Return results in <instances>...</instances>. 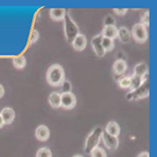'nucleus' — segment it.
<instances>
[{
  "label": "nucleus",
  "instance_id": "nucleus-21",
  "mask_svg": "<svg viewBox=\"0 0 157 157\" xmlns=\"http://www.w3.org/2000/svg\"><path fill=\"white\" fill-rule=\"evenodd\" d=\"M130 79H131V86H130V89H131V91L136 90L137 88H139L141 84L143 83L142 82V78L139 77V76H136L135 75H133L132 76H130Z\"/></svg>",
  "mask_w": 157,
  "mask_h": 157
},
{
  "label": "nucleus",
  "instance_id": "nucleus-23",
  "mask_svg": "<svg viewBox=\"0 0 157 157\" xmlns=\"http://www.w3.org/2000/svg\"><path fill=\"white\" fill-rule=\"evenodd\" d=\"M119 85L120 87L122 89H129L131 86V79L130 76H124L119 80Z\"/></svg>",
  "mask_w": 157,
  "mask_h": 157
},
{
  "label": "nucleus",
  "instance_id": "nucleus-31",
  "mask_svg": "<svg viewBox=\"0 0 157 157\" xmlns=\"http://www.w3.org/2000/svg\"><path fill=\"white\" fill-rule=\"evenodd\" d=\"M4 94H5V89H4L3 86L0 84V99L4 96Z\"/></svg>",
  "mask_w": 157,
  "mask_h": 157
},
{
  "label": "nucleus",
  "instance_id": "nucleus-24",
  "mask_svg": "<svg viewBox=\"0 0 157 157\" xmlns=\"http://www.w3.org/2000/svg\"><path fill=\"white\" fill-rule=\"evenodd\" d=\"M36 157H52V152L49 148H41L37 151Z\"/></svg>",
  "mask_w": 157,
  "mask_h": 157
},
{
  "label": "nucleus",
  "instance_id": "nucleus-18",
  "mask_svg": "<svg viewBox=\"0 0 157 157\" xmlns=\"http://www.w3.org/2000/svg\"><path fill=\"white\" fill-rule=\"evenodd\" d=\"M60 95L61 93L55 91L52 92L49 96V104L55 109H58L60 107Z\"/></svg>",
  "mask_w": 157,
  "mask_h": 157
},
{
  "label": "nucleus",
  "instance_id": "nucleus-5",
  "mask_svg": "<svg viewBox=\"0 0 157 157\" xmlns=\"http://www.w3.org/2000/svg\"><path fill=\"white\" fill-rule=\"evenodd\" d=\"M131 32H132L134 40L136 42H138V44H144V42L147 41L148 38H149L147 27L144 26L143 25H141L140 23L136 24L133 26Z\"/></svg>",
  "mask_w": 157,
  "mask_h": 157
},
{
  "label": "nucleus",
  "instance_id": "nucleus-14",
  "mask_svg": "<svg viewBox=\"0 0 157 157\" xmlns=\"http://www.w3.org/2000/svg\"><path fill=\"white\" fill-rule=\"evenodd\" d=\"M113 70L114 73L118 75H123L126 71H127V63L125 60L123 59H118L114 62L113 64Z\"/></svg>",
  "mask_w": 157,
  "mask_h": 157
},
{
  "label": "nucleus",
  "instance_id": "nucleus-4",
  "mask_svg": "<svg viewBox=\"0 0 157 157\" xmlns=\"http://www.w3.org/2000/svg\"><path fill=\"white\" fill-rule=\"evenodd\" d=\"M149 95H150V83H149V80H146L141 84L139 88L128 93L127 99L130 100V101L131 100L136 101V100H139V99L149 97Z\"/></svg>",
  "mask_w": 157,
  "mask_h": 157
},
{
  "label": "nucleus",
  "instance_id": "nucleus-25",
  "mask_svg": "<svg viewBox=\"0 0 157 157\" xmlns=\"http://www.w3.org/2000/svg\"><path fill=\"white\" fill-rule=\"evenodd\" d=\"M61 91L62 93H68L72 92V84L69 80H64L63 83L61 84Z\"/></svg>",
  "mask_w": 157,
  "mask_h": 157
},
{
  "label": "nucleus",
  "instance_id": "nucleus-29",
  "mask_svg": "<svg viewBox=\"0 0 157 157\" xmlns=\"http://www.w3.org/2000/svg\"><path fill=\"white\" fill-rule=\"evenodd\" d=\"M127 10H128L127 9H114V12H115L117 15H120V16L125 15Z\"/></svg>",
  "mask_w": 157,
  "mask_h": 157
},
{
  "label": "nucleus",
  "instance_id": "nucleus-17",
  "mask_svg": "<svg viewBox=\"0 0 157 157\" xmlns=\"http://www.w3.org/2000/svg\"><path fill=\"white\" fill-rule=\"evenodd\" d=\"M118 38L121 42H123V44H127V42H129L131 40V33L128 30V28L121 26L118 29Z\"/></svg>",
  "mask_w": 157,
  "mask_h": 157
},
{
  "label": "nucleus",
  "instance_id": "nucleus-10",
  "mask_svg": "<svg viewBox=\"0 0 157 157\" xmlns=\"http://www.w3.org/2000/svg\"><path fill=\"white\" fill-rule=\"evenodd\" d=\"M35 136L40 141H46L50 137V130L45 125H40L35 131Z\"/></svg>",
  "mask_w": 157,
  "mask_h": 157
},
{
  "label": "nucleus",
  "instance_id": "nucleus-3",
  "mask_svg": "<svg viewBox=\"0 0 157 157\" xmlns=\"http://www.w3.org/2000/svg\"><path fill=\"white\" fill-rule=\"evenodd\" d=\"M103 128L102 127H96L94 130L89 135V136L86 139V143H85V152L86 153H90L91 151L98 147L100 140L102 138L103 136Z\"/></svg>",
  "mask_w": 157,
  "mask_h": 157
},
{
  "label": "nucleus",
  "instance_id": "nucleus-32",
  "mask_svg": "<svg viewBox=\"0 0 157 157\" xmlns=\"http://www.w3.org/2000/svg\"><path fill=\"white\" fill-rule=\"evenodd\" d=\"M4 126V121H3V119L1 117V114H0V129Z\"/></svg>",
  "mask_w": 157,
  "mask_h": 157
},
{
  "label": "nucleus",
  "instance_id": "nucleus-9",
  "mask_svg": "<svg viewBox=\"0 0 157 157\" xmlns=\"http://www.w3.org/2000/svg\"><path fill=\"white\" fill-rule=\"evenodd\" d=\"M73 47L75 51H83L87 46V38L84 34L79 33L72 42Z\"/></svg>",
  "mask_w": 157,
  "mask_h": 157
},
{
  "label": "nucleus",
  "instance_id": "nucleus-8",
  "mask_svg": "<svg viewBox=\"0 0 157 157\" xmlns=\"http://www.w3.org/2000/svg\"><path fill=\"white\" fill-rule=\"evenodd\" d=\"M102 35L99 34L95 37L92 38L91 40V45H92V48L94 50V52L96 53V55L98 56H104L105 55V49L103 48V45H102Z\"/></svg>",
  "mask_w": 157,
  "mask_h": 157
},
{
  "label": "nucleus",
  "instance_id": "nucleus-15",
  "mask_svg": "<svg viewBox=\"0 0 157 157\" xmlns=\"http://www.w3.org/2000/svg\"><path fill=\"white\" fill-rule=\"evenodd\" d=\"M105 132L113 136H118L121 133V128L120 125L116 121H110L107 123L105 127Z\"/></svg>",
  "mask_w": 157,
  "mask_h": 157
},
{
  "label": "nucleus",
  "instance_id": "nucleus-7",
  "mask_svg": "<svg viewBox=\"0 0 157 157\" xmlns=\"http://www.w3.org/2000/svg\"><path fill=\"white\" fill-rule=\"evenodd\" d=\"M104 144L105 147L109 150H116L119 147V138L118 136H113L108 135L105 131H104L103 136H102Z\"/></svg>",
  "mask_w": 157,
  "mask_h": 157
},
{
  "label": "nucleus",
  "instance_id": "nucleus-2",
  "mask_svg": "<svg viewBox=\"0 0 157 157\" xmlns=\"http://www.w3.org/2000/svg\"><path fill=\"white\" fill-rule=\"evenodd\" d=\"M64 33L67 40L72 44L75 38L79 34V29L75 21L71 17V14L69 11L66 12V15L64 17Z\"/></svg>",
  "mask_w": 157,
  "mask_h": 157
},
{
  "label": "nucleus",
  "instance_id": "nucleus-30",
  "mask_svg": "<svg viewBox=\"0 0 157 157\" xmlns=\"http://www.w3.org/2000/svg\"><path fill=\"white\" fill-rule=\"evenodd\" d=\"M137 157H150V153L148 151H143V152H140Z\"/></svg>",
  "mask_w": 157,
  "mask_h": 157
},
{
  "label": "nucleus",
  "instance_id": "nucleus-6",
  "mask_svg": "<svg viewBox=\"0 0 157 157\" xmlns=\"http://www.w3.org/2000/svg\"><path fill=\"white\" fill-rule=\"evenodd\" d=\"M76 105V97L73 92L61 93L60 95V106L64 109L70 110L75 108Z\"/></svg>",
  "mask_w": 157,
  "mask_h": 157
},
{
  "label": "nucleus",
  "instance_id": "nucleus-11",
  "mask_svg": "<svg viewBox=\"0 0 157 157\" xmlns=\"http://www.w3.org/2000/svg\"><path fill=\"white\" fill-rule=\"evenodd\" d=\"M0 114H1L4 124H10L14 121V118H15V112L10 107L3 108Z\"/></svg>",
  "mask_w": 157,
  "mask_h": 157
},
{
  "label": "nucleus",
  "instance_id": "nucleus-12",
  "mask_svg": "<svg viewBox=\"0 0 157 157\" xmlns=\"http://www.w3.org/2000/svg\"><path fill=\"white\" fill-rule=\"evenodd\" d=\"M101 35L104 38L114 40L118 38V28L116 26H104Z\"/></svg>",
  "mask_w": 157,
  "mask_h": 157
},
{
  "label": "nucleus",
  "instance_id": "nucleus-26",
  "mask_svg": "<svg viewBox=\"0 0 157 157\" xmlns=\"http://www.w3.org/2000/svg\"><path fill=\"white\" fill-rule=\"evenodd\" d=\"M115 25H116V21L113 16L107 15L105 18V20H104V25L105 26H115Z\"/></svg>",
  "mask_w": 157,
  "mask_h": 157
},
{
  "label": "nucleus",
  "instance_id": "nucleus-27",
  "mask_svg": "<svg viewBox=\"0 0 157 157\" xmlns=\"http://www.w3.org/2000/svg\"><path fill=\"white\" fill-rule=\"evenodd\" d=\"M141 25H143L144 26H149L150 25V11L147 10L144 14L143 16L141 17Z\"/></svg>",
  "mask_w": 157,
  "mask_h": 157
},
{
  "label": "nucleus",
  "instance_id": "nucleus-19",
  "mask_svg": "<svg viewBox=\"0 0 157 157\" xmlns=\"http://www.w3.org/2000/svg\"><path fill=\"white\" fill-rule=\"evenodd\" d=\"M12 63H13V66L16 69L22 70L26 65V59H25V56H15V58H13V59H12Z\"/></svg>",
  "mask_w": 157,
  "mask_h": 157
},
{
  "label": "nucleus",
  "instance_id": "nucleus-33",
  "mask_svg": "<svg viewBox=\"0 0 157 157\" xmlns=\"http://www.w3.org/2000/svg\"><path fill=\"white\" fill-rule=\"evenodd\" d=\"M74 157H83L82 155H75Z\"/></svg>",
  "mask_w": 157,
  "mask_h": 157
},
{
  "label": "nucleus",
  "instance_id": "nucleus-13",
  "mask_svg": "<svg viewBox=\"0 0 157 157\" xmlns=\"http://www.w3.org/2000/svg\"><path fill=\"white\" fill-rule=\"evenodd\" d=\"M67 10L65 9H52L50 10V17L52 20L59 22L63 21Z\"/></svg>",
  "mask_w": 157,
  "mask_h": 157
},
{
  "label": "nucleus",
  "instance_id": "nucleus-22",
  "mask_svg": "<svg viewBox=\"0 0 157 157\" xmlns=\"http://www.w3.org/2000/svg\"><path fill=\"white\" fill-rule=\"evenodd\" d=\"M90 156L91 157H106V152L103 148L96 147L91 151Z\"/></svg>",
  "mask_w": 157,
  "mask_h": 157
},
{
  "label": "nucleus",
  "instance_id": "nucleus-1",
  "mask_svg": "<svg viewBox=\"0 0 157 157\" xmlns=\"http://www.w3.org/2000/svg\"><path fill=\"white\" fill-rule=\"evenodd\" d=\"M47 83L52 87H59L65 80L64 69L59 64H53L49 67L46 74Z\"/></svg>",
  "mask_w": 157,
  "mask_h": 157
},
{
  "label": "nucleus",
  "instance_id": "nucleus-16",
  "mask_svg": "<svg viewBox=\"0 0 157 157\" xmlns=\"http://www.w3.org/2000/svg\"><path fill=\"white\" fill-rule=\"evenodd\" d=\"M148 73H149V67L144 62H140V63L136 64L134 68V75L136 76H139L141 78Z\"/></svg>",
  "mask_w": 157,
  "mask_h": 157
},
{
  "label": "nucleus",
  "instance_id": "nucleus-20",
  "mask_svg": "<svg viewBox=\"0 0 157 157\" xmlns=\"http://www.w3.org/2000/svg\"><path fill=\"white\" fill-rule=\"evenodd\" d=\"M102 45H103V48L105 49V51L106 53V52H110L114 49L115 44H114V40L103 37L102 38Z\"/></svg>",
  "mask_w": 157,
  "mask_h": 157
},
{
  "label": "nucleus",
  "instance_id": "nucleus-28",
  "mask_svg": "<svg viewBox=\"0 0 157 157\" xmlns=\"http://www.w3.org/2000/svg\"><path fill=\"white\" fill-rule=\"evenodd\" d=\"M39 38H40V34H39V32H38L36 29H34V30L32 31V33H31V36H30V41H29V44H34V42H36V41L39 40Z\"/></svg>",
  "mask_w": 157,
  "mask_h": 157
}]
</instances>
